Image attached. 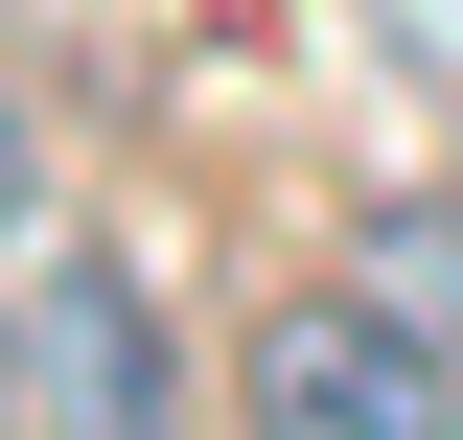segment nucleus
<instances>
[{
	"label": "nucleus",
	"instance_id": "obj_4",
	"mask_svg": "<svg viewBox=\"0 0 463 440\" xmlns=\"http://www.w3.org/2000/svg\"><path fill=\"white\" fill-rule=\"evenodd\" d=\"M371 24H394V47H417V70H463V0H371Z\"/></svg>",
	"mask_w": 463,
	"mask_h": 440
},
{
	"label": "nucleus",
	"instance_id": "obj_5",
	"mask_svg": "<svg viewBox=\"0 0 463 440\" xmlns=\"http://www.w3.org/2000/svg\"><path fill=\"white\" fill-rule=\"evenodd\" d=\"M0 394H24V301H0Z\"/></svg>",
	"mask_w": 463,
	"mask_h": 440
},
{
	"label": "nucleus",
	"instance_id": "obj_3",
	"mask_svg": "<svg viewBox=\"0 0 463 440\" xmlns=\"http://www.w3.org/2000/svg\"><path fill=\"white\" fill-rule=\"evenodd\" d=\"M347 278H371L417 348H463V186H394V209L347 232Z\"/></svg>",
	"mask_w": 463,
	"mask_h": 440
},
{
	"label": "nucleus",
	"instance_id": "obj_2",
	"mask_svg": "<svg viewBox=\"0 0 463 440\" xmlns=\"http://www.w3.org/2000/svg\"><path fill=\"white\" fill-rule=\"evenodd\" d=\"M24 440H185V371H163V301L116 255H47L24 278V394H0Z\"/></svg>",
	"mask_w": 463,
	"mask_h": 440
},
{
	"label": "nucleus",
	"instance_id": "obj_1",
	"mask_svg": "<svg viewBox=\"0 0 463 440\" xmlns=\"http://www.w3.org/2000/svg\"><path fill=\"white\" fill-rule=\"evenodd\" d=\"M232 417L255 440H463V348H417L371 278H325V301H255Z\"/></svg>",
	"mask_w": 463,
	"mask_h": 440
}]
</instances>
